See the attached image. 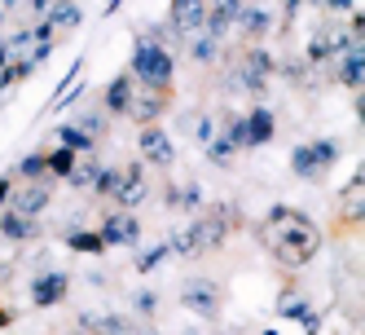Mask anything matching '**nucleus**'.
Returning a JSON list of instances; mask_svg holds the SVG:
<instances>
[{"label": "nucleus", "instance_id": "1", "mask_svg": "<svg viewBox=\"0 0 365 335\" xmlns=\"http://www.w3.org/2000/svg\"><path fill=\"white\" fill-rule=\"evenodd\" d=\"M264 243H269L277 265L304 269L312 256H317V247H322V229L308 216H299L295 208L277 203V208H269V216H264Z\"/></svg>", "mask_w": 365, "mask_h": 335}, {"label": "nucleus", "instance_id": "2", "mask_svg": "<svg viewBox=\"0 0 365 335\" xmlns=\"http://www.w3.org/2000/svg\"><path fill=\"white\" fill-rule=\"evenodd\" d=\"M168 31L163 27H145L137 36V54H133V80H141L145 89H168L172 84V49H168Z\"/></svg>", "mask_w": 365, "mask_h": 335}, {"label": "nucleus", "instance_id": "3", "mask_svg": "<svg viewBox=\"0 0 365 335\" xmlns=\"http://www.w3.org/2000/svg\"><path fill=\"white\" fill-rule=\"evenodd\" d=\"M225 234H229V208H212L202 221H194L190 229L172 234L168 247H172L176 256H194V251H212V247H220Z\"/></svg>", "mask_w": 365, "mask_h": 335}, {"label": "nucleus", "instance_id": "4", "mask_svg": "<svg viewBox=\"0 0 365 335\" xmlns=\"http://www.w3.org/2000/svg\"><path fill=\"white\" fill-rule=\"evenodd\" d=\"M339 159V141L330 137H317V141H304L291 150V168L295 176H304V181H322V172Z\"/></svg>", "mask_w": 365, "mask_h": 335}, {"label": "nucleus", "instance_id": "5", "mask_svg": "<svg viewBox=\"0 0 365 335\" xmlns=\"http://www.w3.org/2000/svg\"><path fill=\"white\" fill-rule=\"evenodd\" d=\"M180 304H185L194 318H216L220 314V287L212 278H190L185 287H180Z\"/></svg>", "mask_w": 365, "mask_h": 335}, {"label": "nucleus", "instance_id": "6", "mask_svg": "<svg viewBox=\"0 0 365 335\" xmlns=\"http://www.w3.org/2000/svg\"><path fill=\"white\" fill-rule=\"evenodd\" d=\"M207 22V0H172V18H168V31L172 36H198Z\"/></svg>", "mask_w": 365, "mask_h": 335}, {"label": "nucleus", "instance_id": "7", "mask_svg": "<svg viewBox=\"0 0 365 335\" xmlns=\"http://www.w3.org/2000/svg\"><path fill=\"white\" fill-rule=\"evenodd\" d=\"M137 150H141V164H159V168H172V159H176L172 137L163 133V128H154V124H145V128H141Z\"/></svg>", "mask_w": 365, "mask_h": 335}, {"label": "nucleus", "instance_id": "8", "mask_svg": "<svg viewBox=\"0 0 365 335\" xmlns=\"http://www.w3.org/2000/svg\"><path fill=\"white\" fill-rule=\"evenodd\" d=\"M97 234H101V243H106V247H137L141 243V225H137L133 212H110L106 225H101Z\"/></svg>", "mask_w": 365, "mask_h": 335}, {"label": "nucleus", "instance_id": "9", "mask_svg": "<svg viewBox=\"0 0 365 335\" xmlns=\"http://www.w3.org/2000/svg\"><path fill=\"white\" fill-rule=\"evenodd\" d=\"M145 194H150L145 168H141V164L123 168V181H119V190H115V203H119V212H133V208H141V203H145Z\"/></svg>", "mask_w": 365, "mask_h": 335}, {"label": "nucleus", "instance_id": "10", "mask_svg": "<svg viewBox=\"0 0 365 335\" xmlns=\"http://www.w3.org/2000/svg\"><path fill=\"white\" fill-rule=\"evenodd\" d=\"M66 287H71V278H66L62 269H53V274H40V278L31 282V304H40V309L58 304V300L66 296Z\"/></svg>", "mask_w": 365, "mask_h": 335}, {"label": "nucleus", "instance_id": "11", "mask_svg": "<svg viewBox=\"0 0 365 335\" xmlns=\"http://www.w3.org/2000/svg\"><path fill=\"white\" fill-rule=\"evenodd\" d=\"M163 111H168V101H163V89H145L141 97L133 93V106H128V115H133L141 128H145V124H159V115H163Z\"/></svg>", "mask_w": 365, "mask_h": 335}, {"label": "nucleus", "instance_id": "12", "mask_svg": "<svg viewBox=\"0 0 365 335\" xmlns=\"http://www.w3.org/2000/svg\"><path fill=\"white\" fill-rule=\"evenodd\" d=\"M40 234V221L36 216H22V212H5L0 216V239H9V243H27V239H36Z\"/></svg>", "mask_w": 365, "mask_h": 335}, {"label": "nucleus", "instance_id": "13", "mask_svg": "<svg viewBox=\"0 0 365 335\" xmlns=\"http://www.w3.org/2000/svg\"><path fill=\"white\" fill-rule=\"evenodd\" d=\"M282 318L304 322V326H308V335H317V314H312V304H308L295 287H286V291H282Z\"/></svg>", "mask_w": 365, "mask_h": 335}, {"label": "nucleus", "instance_id": "14", "mask_svg": "<svg viewBox=\"0 0 365 335\" xmlns=\"http://www.w3.org/2000/svg\"><path fill=\"white\" fill-rule=\"evenodd\" d=\"M273 128H277V119H273L269 106H251V115H247V146H269Z\"/></svg>", "mask_w": 365, "mask_h": 335}, {"label": "nucleus", "instance_id": "15", "mask_svg": "<svg viewBox=\"0 0 365 335\" xmlns=\"http://www.w3.org/2000/svg\"><path fill=\"white\" fill-rule=\"evenodd\" d=\"M137 80L133 75H115V80L106 84V115H128V106H133V89Z\"/></svg>", "mask_w": 365, "mask_h": 335}, {"label": "nucleus", "instance_id": "16", "mask_svg": "<svg viewBox=\"0 0 365 335\" xmlns=\"http://www.w3.org/2000/svg\"><path fill=\"white\" fill-rule=\"evenodd\" d=\"M44 22L53 31H75L80 27V5H75V0H53V5L44 9Z\"/></svg>", "mask_w": 365, "mask_h": 335}, {"label": "nucleus", "instance_id": "17", "mask_svg": "<svg viewBox=\"0 0 365 335\" xmlns=\"http://www.w3.org/2000/svg\"><path fill=\"white\" fill-rule=\"evenodd\" d=\"M9 208L22 212V216H40V212L48 208V186H27V190H18V194L9 199Z\"/></svg>", "mask_w": 365, "mask_h": 335}, {"label": "nucleus", "instance_id": "18", "mask_svg": "<svg viewBox=\"0 0 365 335\" xmlns=\"http://www.w3.org/2000/svg\"><path fill=\"white\" fill-rule=\"evenodd\" d=\"M238 22H242V31H247V36H269V27H273V14H269L264 5H242Z\"/></svg>", "mask_w": 365, "mask_h": 335}, {"label": "nucleus", "instance_id": "19", "mask_svg": "<svg viewBox=\"0 0 365 335\" xmlns=\"http://www.w3.org/2000/svg\"><path fill=\"white\" fill-rule=\"evenodd\" d=\"M66 247H71V251H84V256H101V251H106V243H101L97 229H71V234H66Z\"/></svg>", "mask_w": 365, "mask_h": 335}, {"label": "nucleus", "instance_id": "20", "mask_svg": "<svg viewBox=\"0 0 365 335\" xmlns=\"http://www.w3.org/2000/svg\"><path fill=\"white\" fill-rule=\"evenodd\" d=\"M58 141H62L66 150H75V154H93V146H97L84 128H75V124H62V128H58Z\"/></svg>", "mask_w": 365, "mask_h": 335}, {"label": "nucleus", "instance_id": "21", "mask_svg": "<svg viewBox=\"0 0 365 335\" xmlns=\"http://www.w3.org/2000/svg\"><path fill=\"white\" fill-rule=\"evenodd\" d=\"M168 203H172L176 212H194L198 203H202V190H198L194 181H190V186H172V190H168Z\"/></svg>", "mask_w": 365, "mask_h": 335}, {"label": "nucleus", "instance_id": "22", "mask_svg": "<svg viewBox=\"0 0 365 335\" xmlns=\"http://www.w3.org/2000/svg\"><path fill=\"white\" fill-rule=\"evenodd\" d=\"M216 49H220V40H212L207 31L190 36V58H194V62H216Z\"/></svg>", "mask_w": 365, "mask_h": 335}, {"label": "nucleus", "instance_id": "23", "mask_svg": "<svg viewBox=\"0 0 365 335\" xmlns=\"http://www.w3.org/2000/svg\"><path fill=\"white\" fill-rule=\"evenodd\" d=\"M44 164H48V172H58V176H71V172H75V164H80V159H75V150L58 146L53 154H44Z\"/></svg>", "mask_w": 365, "mask_h": 335}, {"label": "nucleus", "instance_id": "24", "mask_svg": "<svg viewBox=\"0 0 365 335\" xmlns=\"http://www.w3.org/2000/svg\"><path fill=\"white\" fill-rule=\"evenodd\" d=\"M119 181H123V168H101V172L93 176V194H110V199H115Z\"/></svg>", "mask_w": 365, "mask_h": 335}, {"label": "nucleus", "instance_id": "25", "mask_svg": "<svg viewBox=\"0 0 365 335\" xmlns=\"http://www.w3.org/2000/svg\"><path fill=\"white\" fill-rule=\"evenodd\" d=\"M75 128H84V133H88V137L97 141L101 133H106V115H101V111H84L80 119H75Z\"/></svg>", "mask_w": 365, "mask_h": 335}, {"label": "nucleus", "instance_id": "26", "mask_svg": "<svg viewBox=\"0 0 365 335\" xmlns=\"http://www.w3.org/2000/svg\"><path fill=\"white\" fill-rule=\"evenodd\" d=\"M168 256H172V247H168V243H159V247H150V251H141V256H137V269H141V274H150L154 265H163Z\"/></svg>", "mask_w": 365, "mask_h": 335}, {"label": "nucleus", "instance_id": "27", "mask_svg": "<svg viewBox=\"0 0 365 335\" xmlns=\"http://www.w3.org/2000/svg\"><path fill=\"white\" fill-rule=\"evenodd\" d=\"M44 172H48L44 154H27V159H18V176H27V181H40Z\"/></svg>", "mask_w": 365, "mask_h": 335}, {"label": "nucleus", "instance_id": "28", "mask_svg": "<svg viewBox=\"0 0 365 335\" xmlns=\"http://www.w3.org/2000/svg\"><path fill=\"white\" fill-rule=\"evenodd\" d=\"M101 172V164H93V159H84V164H75V172L66 176L71 186H93V176Z\"/></svg>", "mask_w": 365, "mask_h": 335}, {"label": "nucleus", "instance_id": "29", "mask_svg": "<svg viewBox=\"0 0 365 335\" xmlns=\"http://www.w3.org/2000/svg\"><path fill=\"white\" fill-rule=\"evenodd\" d=\"M242 66H251L255 75H264V80H269V75H273V58L264 54V49H251V54H247V62Z\"/></svg>", "mask_w": 365, "mask_h": 335}, {"label": "nucleus", "instance_id": "30", "mask_svg": "<svg viewBox=\"0 0 365 335\" xmlns=\"http://www.w3.org/2000/svg\"><path fill=\"white\" fill-rule=\"evenodd\" d=\"M194 137H198V146H207V141L216 137V124L207 119V115H198V119H194Z\"/></svg>", "mask_w": 365, "mask_h": 335}, {"label": "nucleus", "instance_id": "31", "mask_svg": "<svg viewBox=\"0 0 365 335\" xmlns=\"http://www.w3.org/2000/svg\"><path fill=\"white\" fill-rule=\"evenodd\" d=\"M133 304H137V314H145V318L154 314V309H159V300H154V291H137V300H133Z\"/></svg>", "mask_w": 365, "mask_h": 335}, {"label": "nucleus", "instance_id": "32", "mask_svg": "<svg viewBox=\"0 0 365 335\" xmlns=\"http://www.w3.org/2000/svg\"><path fill=\"white\" fill-rule=\"evenodd\" d=\"M9 203V176H0V208Z\"/></svg>", "mask_w": 365, "mask_h": 335}, {"label": "nucleus", "instance_id": "33", "mask_svg": "<svg viewBox=\"0 0 365 335\" xmlns=\"http://www.w3.org/2000/svg\"><path fill=\"white\" fill-rule=\"evenodd\" d=\"M330 9H352V0H326Z\"/></svg>", "mask_w": 365, "mask_h": 335}, {"label": "nucleus", "instance_id": "34", "mask_svg": "<svg viewBox=\"0 0 365 335\" xmlns=\"http://www.w3.org/2000/svg\"><path fill=\"white\" fill-rule=\"evenodd\" d=\"M48 5H53V0H31V9H36V14H44Z\"/></svg>", "mask_w": 365, "mask_h": 335}, {"label": "nucleus", "instance_id": "35", "mask_svg": "<svg viewBox=\"0 0 365 335\" xmlns=\"http://www.w3.org/2000/svg\"><path fill=\"white\" fill-rule=\"evenodd\" d=\"M9 62V49H5V36H0V66Z\"/></svg>", "mask_w": 365, "mask_h": 335}, {"label": "nucleus", "instance_id": "36", "mask_svg": "<svg viewBox=\"0 0 365 335\" xmlns=\"http://www.w3.org/2000/svg\"><path fill=\"white\" fill-rule=\"evenodd\" d=\"M75 335H88V331H75Z\"/></svg>", "mask_w": 365, "mask_h": 335}, {"label": "nucleus", "instance_id": "37", "mask_svg": "<svg viewBox=\"0 0 365 335\" xmlns=\"http://www.w3.org/2000/svg\"><path fill=\"white\" fill-rule=\"evenodd\" d=\"M264 335H277V331H264Z\"/></svg>", "mask_w": 365, "mask_h": 335}, {"label": "nucleus", "instance_id": "38", "mask_svg": "<svg viewBox=\"0 0 365 335\" xmlns=\"http://www.w3.org/2000/svg\"><path fill=\"white\" fill-rule=\"evenodd\" d=\"M0 9H5V5H0Z\"/></svg>", "mask_w": 365, "mask_h": 335}]
</instances>
